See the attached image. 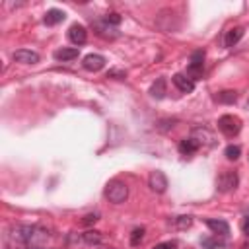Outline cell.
I'll use <instances>...</instances> for the list:
<instances>
[{
  "label": "cell",
  "mask_w": 249,
  "mask_h": 249,
  "mask_svg": "<svg viewBox=\"0 0 249 249\" xmlns=\"http://www.w3.org/2000/svg\"><path fill=\"white\" fill-rule=\"evenodd\" d=\"M241 37H243V27H231V29L226 33L224 45H226V47H233Z\"/></svg>",
  "instance_id": "obj_15"
},
{
  "label": "cell",
  "mask_w": 249,
  "mask_h": 249,
  "mask_svg": "<svg viewBox=\"0 0 249 249\" xmlns=\"http://www.w3.org/2000/svg\"><path fill=\"white\" fill-rule=\"evenodd\" d=\"M189 64H196V66H204V51H195L191 54V62Z\"/></svg>",
  "instance_id": "obj_21"
},
{
  "label": "cell",
  "mask_w": 249,
  "mask_h": 249,
  "mask_svg": "<svg viewBox=\"0 0 249 249\" xmlns=\"http://www.w3.org/2000/svg\"><path fill=\"white\" fill-rule=\"evenodd\" d=\"M68 39L74 43V45H84L88 41V31L84 25L80 23H74L70 29H68Z\"/></svg>",
  "instance_id": "obj_5"
},
{
  "label": "cell",
  "mask_w": 249,
  "mask_h": 249,
  "mask_svg": "<svg viewBox=\"0 0 249 249\" xmlns=\"http://www.w3.org/2000/svg\"><path fill=\"white\" fill-rule=\"evenodd\" d=\"M93 29L97 31V35H101V37H105V39H115V37H119V31H117L113 25L105 23V21H95V23H93Z\"/></svg>",
  "instance_id": "obj_9"
},
{
  "label": "cell",
  "mask_w": 249,
  "mask_h": 249,
  "mask_svg": "<svg viewBox=\"0 0 249 249\" xmlns=\"http://www.w3.org/2000/svg\"><path fill=\"white\" fill-rule=\"evenodd\" d=\"M224 154H226V158H228L230 161H235V160L241 156V148H239V146H233V144H230V146L224 150Z\"/></svg>",
  "instance_id": "obj_18"
},
{
  "label": "cell",
  "mask_w": 249,
  "mask_h": 249,
  "mask_svg": "<svg viewBox=\"0 0 249 249\" xmlns=\"http://www.w3.org/2000/svg\"><path fill=\"white\" fill-rule=\"evenodd\" d=\"M218 128L226 136H233V134H237L241 130V121L237 117H233V115H222L218 119Z\"/></svg>",
  "instance_id": "obj_3"
},
{
  "label": "cell",
  "mask_w": 249,
  "mask_h": 249,
  "mask_svg": "<svg viewBox=\"0 0 249 249\" xmlns=\"http://www.w3.org/2000/svg\"><path fill=\"white\" fill-rule=\"evenodd\" d=\"M218 103H226V105H231V103H235V99H237V91H233V89H224V91H220V93H216V97H214Z\"/></svg>",
  "instance_id": "obj_16"
},
{
  "label": "cell",
  "mask_w": 249,
  "mask_h": 249,
  "mask_svg": "<svg viewBox=\"0 0 249 249\" xmlns=\"http://www.w3.org/2000/svg\"><path fill=\"white\" fill-rule=\"evenodd\" d=\"M82 64H84L86 70H89V72H97V70H101V68L105 66V58H103L101 54H88V56H84Z\"/></svg>",
  "instance_id": "obj_7"
},
{
  "label": "cell",
  "mask_w": 249,
  "mask_h": 249,
  "mask_svg": "<svg viewBox=\"0 0 249 249\" xmlns=\"http://www.w3.org/2000/svg\"><path fill=\"white\" fill-rule=\"evenodd\" d=\"M148 185H150V189H152L154 193H158V195L163 193V191L167 189V177H165V173L160 171V169L152 171L150 177H148Z\"/></svg>",
  "instance_id": "obj_4"
},
{
  "label": "cell",
  "mask_w": 249,
  "mask_h": 249,
  "mask_svg": "<svg viewBox=\"0 0 249 249\" xmlns=\"http://www.w3.org/2000/svg\"><path fill=\"white\" fill-rule=\"evenodd\" d=\"M206 226H208L216 235H220V237H226V235L230 233V226H228V222H224V220L210 218V220H206Z\"/></svg>",
  "instance_id": "obj_10"
},
{
  "label": "cell",
  "mask_w": 249,
  "mask_h": 249,
  "mask_svg": "<svg viewBox=\"0 0 249 249\" xmlns=\"http://www.w3.org/2000/svg\"><path fill=\"white\" fill-rule=\"evenodd\" d=\"M165 93H167V82H165V78H158L150 88V95L154 99H163Z\"/></svg>",
  "instance_id": "obj_11"
},
{
  "label": "cell",
  "mask_w": 249,
  "mask_h": 249,
  "mask_svg": "<svg viewBox=\"0 0 249 249\" xmlns=\"http://www.w3.org/2000/svg\"><path fill=\"white\" fill-rule=\"evenodd\" d=\"M241 230H243L245 235H249V218H245V220L241 222Z\"/></svg>",
  "instance_id": "obj_25"
},
{
  "label": "cell",
  "mask_w": 249,
  "mask_h": 249,
  "mask_svg": "<svg viewBox=\"0 0 249 249\" xmlns=\"http://www.w3.org/2000/svg\"><path fill=\"white\" fill-rule=\"evenodd\" d=\"M84 241L89 243V245H97V243H101V233L95 231V230H88L84 233Z\"/></svg>",
  "instance_id": "obj_17"
},
{
  "label": "cell",
  "mask_w": 249,
  "mask_h": 249,
  "mask_svg": "<svg viewBox=\"0 0 249 249\" xmlns=\"http://www.w3.org/2000/svg\"><path fill=\"white\" fill-rule=\"evenodd\" d=\"M121 19H123V18H121L117 12H111V14H107V16L103 18V21H105V23H109V25H119V23H121Z\"/></svg>",
  "instance_id": "obj_22"
},
{
  "label": "cell",
  "mask_w": 249,
  "mask_h": 249,
  "mask_svg": "<svg viewBox=\"0 0 249 249\" xmlns=\"http://www.w3.org/2000/svg\"><path fill=\"white\" fill-rule=\"evenodd\" d=\"M173 84H175V88L179 89V91H183V93H191L193 89H195V82L187 76V74H173Z\"/></svg>",
  "instance_id": "obj_6"
},
{
  "label": "cell",
  "mask_w": 249,
  "mask_h": 249,
  "mask_svg": "<svg viewBox=\"0 0 249 249\" xmlns=\"http://www.w3.org/2000/svg\"><path fill=\"white\" fill-rule=\"evenodd\" d=\"M237 183H239L237 173H235V171H230V169L222 171V173L218 175V179H216V187H218L220 193L235 191V189H237Z\"/></svg>",
  "instance_id": "obj_2"
},
{
  "label": "cell",
  "mask_w": 249,
  "mask_h": 249,
  "mask_svg": "<svg viewBox=\"0 0 249 249\" xmlns=\"http://www.w3.org/2000/svg\"><path fill=\"white\" fill-rule=\"evenodd\" d=\"M64 12L62 10H56V8H53V10H49L47 14H45V23L47 25H56V23H60V21H64Z\"/></svg>",
  "instance_id": "obj_14"
},
{
  "label": "cell",
  "mask_w": 249,
  "mask_h": 249,
  "mask_svg": "<svg viewBox=\"0 0 249 249\" xmlns=\"http://www.w3.org/2000/svg\"><path fill=\"white\" fill-rule=\"evenodd\" d=\"M175 222H177V228L185 230V228H189V226L193 224V218H191V216H179Z\"/></svg>",
  "instance_id": "obj_23"
},
{
  "label": "cell",
  "mask_w": 249,
  "mask_h": 249,
  "mask_svg": "<svg viewBox=\"0 0 249 249\" xmlns=\"http://www.w3.org/2000/svg\"><path fill=\"white\" fill-rule=\"evenodd\" d=\"M14 60L21 62V64H37L39 62V54L33 53V51H27V49H19V51L14 53Z\"/></svg>",
  "instance_id": "obj_8"
},
{
  "label": "cell",
  "mask_w": 249,
  "mask_h": 249,
  "mask_svg": "<svg viewBox=\"0 0 249 249\" xmlns=\"http://www.w3.org/2000/svg\"><path fill=\"white\" fill-rule=\"evenodd\" d=\"M99 220V214H86L84 218H82V224L84 226H89V224H95Z\"/></svg>",
  "instance_id": "obj_24"
},
{
  "label": "cell",
  "mask_w": 249,
  "mask_h": 249,
  "mask_svg": "<svg viewBox=\"0 0 249 249\" xmlns=\"http://www.w3.org/2000/svg\"><path fill=\"white\" fill-rule=\"evenodd\" d=\"M78 54H80V51L76 49V47H62V49H58V51H54V58L56 60H62V62H66V60H74V58H78Z\"/></svg>",
  "instance_id": "obj_13"
},
{
  "label": "cell",
  "mask_w": 249,
  "mask_h": 249,
  "mask_svg": "<svg viewBox=\"0 0 249 249\" xmlns=\"http://www.w3.org/2000/svg\"><path fill=\"white\" fill-rule=\"evenodd\" d=\"M142 239H144V228H136V230L130 233V245L136 247V245L142 243Z\"/></svg>",
  "instance_id": "obj_19"
},
{
  "label": "cell",
  "mask_w": 249,
  "mask_h": 249,
  "mask_svg": "<svg viewBox=\"0 0 249 249\" xmlns=\"http://www.w3.org/2000/svg\"><path fill=\"white\" fill-rule=\"evenodd\" d=\"M105 196H107L113 204H121V202H124L126 196H128V187H126L123 181H111V183H107V187H105Z\"/></svg>",
  "instance_id": "obj_1"
},
{
  "label": "cell",
  "mask_w": 249,
  "mask_h": 249,
  "mask_svg": "<svg viewBox=\"0 0 249 249\" xmlns=\"http://www.w3.org/2000/svg\"><path fill=\"white\" fill-rule=\"evenodd\" d=\"M154 249H173V243H160V245H156Z\"/></svg>",
  "instance_id": "obj_26"
},
{
  "label": "cell",
  "mask_w": 249,
  "mask_h": 249,
  "mask_svg": "<svg viewBox=\"0 0 249 249\" xmlns=\"http://www.w3.org/2000/svg\"><path fill=\"white\" fill-rule=\"evenodd\" d=\"M202 245L204 247H222L224 245V237H206V239H202Z\"/></svg>",
  "instance_id": "obj_20"
},
{
  "label": "cell",
  "mask_w": 249,
  "mask_h": 249,
  "mask_svg": "<svg viewBox=\"0 0 249 249\" xmlns=\"http://www.w3.org/2000/svg\"><path fill=\"white\" fill-rule=\"evenodd\" d=\"M198 148H200V144H198L193 136H189V138H185V140L179 142V152H181L183 156H193Z\"/></svg>",
  "instance_id": "obj_12"
}]
</instances>
